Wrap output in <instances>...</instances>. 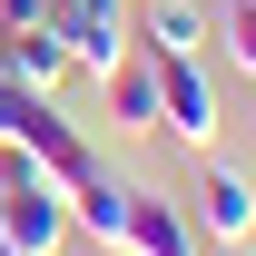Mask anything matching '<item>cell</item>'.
<instances>
[{"label": "cell", "instance_id": "6da1fadb", "mask_svg": "<svg viewBox=\"0 0 256 256\" xmlns=\"http://www.w3.org/2000/svg\"><path fill=\"white\" fill-rule=\"evenodd\" d=\"M60 236H69V188L40 158L0 148V246L10 256H60Z\"/></svg>", "mask_w": 256, "mask_h": 256}, {"label": "cell", "instance_id": "7a4b0ae2", "mask_svg": "<svg viewBox=\"0 0 256 256\" xmlns=\"http://www.w3.org/2000/svg\"><path fill=\"white\" fill-rule=\"evenodd\" d=\"M50 30H60V50H69L79 79H108V69L138 50V30H128L118 0H50Z\"/></svg>", "mask_w": 256, "mask_h": 256}, {"label": "cell", "instance_id": "3957f363", "mask_svg": "<svg viewBox=\"0 0 256 256\" xmlns=\"http://www.w3.org/2000/svg\"><path fill=\"white\" fill-rule=\"evenodd\" d=\"M197 226V246H246L256 236V188L236 178V168H197V197H178Z\"/></svg>", "mask_w": 256, "mask_h": 256}, {"label": "cell", "instance_id": "277c9868", "mask_svg": "<svg viewBox=\"0 0 256 256\" xmlns=\"http://www.w3.org/2000/svg\"><path fill=\"white\" fill-rule=\"evenodd\" d=\"M158 128L178 148H207L217 138V89H207L197 60H158Z\"/></svg>", "mask_w": 256, "mask_h": 256}, {"label": "cell", "instance_id": "5b68a950", "mask_svg": "<svg viewBox=\"0 0 256 256\" xmlns=\"http://www.w3.org/2000/svg\"><path fill=\"white\" fill-rule=\"evenodd\" d=\"M0 79H20V89H60L69 79V50L50 30V10L40 20H0Z\"/></svg>", "mask_w": 256, "mask_h": 256}, {"label": "cell", "instance_id": "8992f818", "mask_svg": "<svg viewBox=\"0 0 256 256\" xmlns=\"http://www.w3.org/2000/svg\"><path fill=\"white\" fill-rule=\"evenodd\" d=\"M118 256H197L188 207L158 197V188H128V236H118Z\"/></svg>", "mask_w": 256, "mask_h": 256}, {"label": "cell", "instance_id": "52a82bcc", "mask_svg": "<svg viewBox=\"0 0 256 256\" xmlns=\"http://www.w3.org/2000/svg\"><path fill=\"white\" fill-rule=\"evenodd\" d=\"M98 89H108V118H118V138H138V128H158V60H148V50H128V60L108 69Z\"/></svg>", "mask_w": 256, "mask_h": 256}, {"label": "cell", "instance_id": "ba28073f", "mask_svg": "<svg viewBox=\"0 0 256 256\" xmlns=\"http://www.w3.org/2000/svg\"><path fill=\"white\" fill-rule=\"evenodd\" d=\"M69 226H79V236H98V246L118 256V236H128V188L108 178V168H89V178L69 188Z\"/></svg>", "mask_w": 256, "mask_h": 256}, {"label": "cell", "instance_id": "9c48e42d", "mask_svg": "<svg viewBox=\"0 0 256 256\" xmlns=\"http://www.w3.org/2000/svg\"><path fill=\"white\" fill-rule=\"evenodd\" d=\"M217 30L197 0H148V20H138V50L148 60H197V40Z\"/></svg>", "mask_w": 256, "mask_h": 256}, {"label": "cell", "instance_id": "30bf717a", "mask_svg": "<svg viewBox=\"0 0 256 256\" xmlns=\"http://www.w3.org/2000/svg\"><path fill=\"white\" fill-rule=\"evenodd\" d=\"M217 40H226V60L256 79V0H236V10H226V20H217Z\"/></svg>", "mask_w": 256, "mask_h": 256}, {"label": "cell", "instance_id": "8fae6325", "mask_svg": "<svg viewBox=\"0 0 256 256\" xmlns=\"http://www.w3.org/2000/svg\"><path fill=\"white\" fill-rule=\"evenodd\" d=\"M40 10H50V0H0V20H40Z\"/></svg>", "mask_w": 256, "mask_h": 256}, {"label": "cell", "instance_id": "7c38bea8", "mask_svg": "<svg viewBox=\"0 0 256 256\" xmlns=\"http://www.w3.org/2000/svg\"><path fill=\"white\" fill-rule=\"evenodd\" d=\"M0 256H10V246H0Z\"/></svg>", "mask_w": 256, "mask_h": 256}]
</instances>
